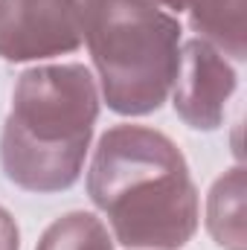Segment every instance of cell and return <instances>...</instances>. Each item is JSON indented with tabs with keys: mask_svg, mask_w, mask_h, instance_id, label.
Masks as SVG:
<instances>
[{
	"mask_svg": "<svg viewBox=\"0 0 247 250\" xmlns=\"http://www.w3.org/2000/svg\"><path fill=\"white\" fill-rule=\"evenodd\" d=\"M87 195L128 250H181L201 221V198L178 143L148 125L108 128L87 166Z\"/></svg>",
	"mask_w": 247,
	"mask_h": 250,
	"instance_id": "cell-1",
	"label": "cell"
},
{
	"mask_svg": "<svg viewBox=\"0 0 247 250\" xmlns=\"http://www.w3.org/2000/svg\"><path fill=\"white\" fill-rule=\"evenodd\" d=\"M99 105V84L87 64L50 62L23 70L0 131L6 181L35 195L70 189L84 172Z\"/></svg>",
	"mask_w": 247,
	"mask_h": 250,
	"instance_id": "cell-2",
	"label": "cell"
},
{
	"mask_svg": "<svg viewBox=\"0 0 247 250\" xmlns=\"http://www.w3.org/2000/svg\"><path fill=\"white\" fill-rule=\"evenodd\" d=\"M84 44L108 111L148 117L163 108L184 44L178 15L145 0H102Z\"/></svg>",
	"mask_w": 247,
	"mask_h": 250,
	"instance_id": "cell-3",
	"label": "cell"
},
{
	"mask_svg": "<svg viewBox=\"0 0 247 250\" xmlns=\"http://www.w3.org/2000/svg\"><path fill=\"white\" fill-rule=\"evenodd\" d=\"M102 0H0V59L50 62L76 53Z\"/></svg>",
	"mask_w": 247,
	"mask_h": 250,
	"instance_id": "cell-4",
	"label": "cell"
},
{
	"mask_svg": "<svg viewBox=\"0 0 247 250\" xmlns=\"http://www.w3.org/2000/svg\"><path fill=\"white\" fill-rule=\"evenodd\" d=\"M236 90L239 73L221 50L204 38H189L181 44V62L169 93L181 123L192 131H218Z\"/></svg>",
	"mask_w": 247,
	"mask_h": 250,
	"instance_id": "cell-5",
	"label": "cell"
},
{
	"mask_svg": "<svg viewBox=\"0 0 247 250\" xmlns=\"http://www.w3.org/2000/svg\"><path fill=\"white\" fill-rule=\"evenodd\" d=\"M206 233L221 250H247V172L233 166L206 192Z\"/></svg>",
	"mask_w": 247,
	"mask_h": 250,
	"instance_id": "cell-6",
	"label": "cell"
},
{
	"mask_svg": "<svg viewBox=\"0 0 247 250\" xmlns=\"http://www.w3.org/2000/svg\"><path fill=\"white\" fill-rule=\"evenodd\" d=\"M245 9L247 0H184V12H189L195 38H204L230 62L247 59Z\"/></svg>",
	"mask_w": 247,
	"mask_h": 250,
	"instance_id": "cell-7",
	"label": "cell"
},
{
	"mask_svg": "<svg viewBox=\"0 0 247 250\" xmlns=\"http://www.w3.org/2000/svg\"><path fill=\"white\" fill-rule=\"evenodd\" d=\"M114 236L108 224L84 209L59 215L38 239L35 250H114Z\"/></svg>",
	"mask_w": 247,
	"mask_h": 250,
	"instance_id": "cell-8",
	"label": "cell"
},
{
	"mask_svg": "<svg viewBox=\"0 0 247 250\" xmlns=\"http://www.w3.org/2000/svg\"><path fill=\"white\" fill-rule=\"evenodd\" d=\"M0 250H21V230L15 215L0 204Z\"/></svg>",
	"mask_w": 247,
	"mask_h": 250,
	"instance_id": "cell-9",
	"label": "cell"
},
{
	"mask_svg": "<svg viewBox=\"0 0 247 250\" xmlns=\"http://www.w3.org/2000/svg\"><path fill=\"white\" fill-rule=\"evenodd\" d=\"M145 3H151V6H160V9H166V12H184V0H145Z\"/></svg>",
	"mask_w": 247,
	"mask_h": 250,
	"instance_id": "cell-10",
	"label": "cell"
}]
</instances>
